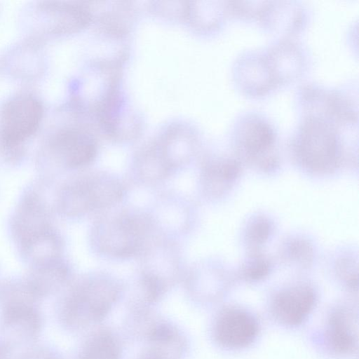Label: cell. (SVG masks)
<instances>
[{
    "instance_id": "1",
    "label": "cell",
    "mask_w": 359,
    "mask_h": 359,
    "mask_svg": "<svg viewBox=\"0 0 359 359\" xmlns=\"http://www.w3.org/2000/svg\"><path fill=\"white\" fill-rule=\"evenodd\" d=\"M47 189V179L27 185L8 221L13 242L29 266L60 258L62 252V240L53 224Z\"/></svg>"
},
{
    "instance_id": "2",
    "label": "cell",
    "mask_w": 359,
    "mask_h": 359,
    "mask_svg": "<svg viewBox=\"0 0 359 359\" xmlns=\"http://www.w3.org/2000/svg\"><path fill=\"white\" fill-rule=\"evenodd\" d=\"M303 116L292 137V147L301 162L313 170H326L339 158L342 135L353 132L358 123L316 110H302Z\"/></svg>"
},
{
    "instance_id": "3",
    "label": "cell",
    "mask_w": 359,
    "mask_h": 359,
    "mask_svg": "<svg viewBox=\"0 0 359 359\" xmlns=\"http://www.w3.org/2000/svg\"><path fill=\"white\" fill-rule=\"evenodd\" d=\"M43 115L41 102L28 93L9 98L0 110V157L10 165L25 157L26 146L36 133Z\"/></svg>"
},
{
    "instance_id": "4",
    "label": "cell",
    "mask_w": 359,
    "mask_h": 359,
    "mask_svg": "<svg viewBox=\"0 0 359 359\" xmlns=\"http://www.w3.org/2000/svg\"><path fill=\"white\" fill-rule=\"evenodd\" d=\"M97 154V145L86 130L76 126L57 129L47 137L39 156L41 170L50 162L67 168H78L90 163ZM50 165L43 171L50 166Z\"/></svg>"
},
{
    "instance_id": "5",
    "label": "cell",
    "mask_w": 359,
    "mask_h": 359,
    "mask_svg": "<svg viewBox=\"0 0 359 359\" xmlns=\"http://www.w3.org/2000/svg\"><path fill=\"white\" fill-rule=\"evenodd\" d=\"M39 302L19 297L0 303V340L12 348L38 339L43 327Z\"/></svg>"
},
{
    "instance_id": "6",
    "label": "cell",
    "mask_w": 359,
    "mask_h": 359,
    "mask_svg": "<svg viewBox=\"0 0 359 359\" xmlns=\"http://www.w3.org/2000/svg\"><path fill=\"white\" fill-rule=\"evenodd\" d=\"M114 292L109 283L103 280L78 286L60 302L59 318L65 325L77 327L90 318V311L93 317L99 318L104 313Z\"/></svg>"
},
{
    "instance_id": "7",
    "label": "cell",
    "mask_w": 359,
    "mask_h": 359,
    "mask_svg": "<svg viewBox=\"0 0 359 359\" xmlns=\"http://www.w3.org/2000/svg\"><path fill=\"white\" fill-rule=\"evenodd\" d=\"M231 132L236 150L250 159L271 154L278 143V133L274 125L257 112L241 114L235 120Z\"/></svg>"
},
{
    "instance_id": "8",
    "label": "cell",
    "mask_w": 359,
    "mask_h": 359,
    "mask_svg": "<svg viewBox=\"0 0 359 359\" xmlns=\"http://www.w3.org/2000/svg\"><path fill=\"white\" fill-rule=\"evenodd\" d=\"M36 11L46 34H71L90 22L89 11L79 3L41 1L36 6Z\"/></svg>"
},
{
    "instance_id": "9",
    "label": "cell",
    "mask_w": 359,
    "mask_h": 359,
    "mask_svg": "<svg viewBox=\"0 0 359 359\" xmlns=\"http://www.w3.org/2000/svg\"><path fill=\"white\" fill-rule=\"evenodd\" d=\"M258 323L252 314L238 307H228L218 316L214 329L216 341L231 349L248 346L257 337Z\"/></svg>"
},
{
    "instance_id": "10",
    "label": "cell",
    "mask_w": 359,
    "mask_h": 359,
    "mask_svg": "<svg viewBox=\"0 0 359 359\" xmlns=\"http://www.w3.org/2000/svg\"><path fill=\"white\" fill-rule=\"evenodd\" d=\"M141 232L140 219L123 216L100 224L97 245L100 250L114 256L132 255L140 247Z\"/></svg>"
},
{
    "instance_id": "11",
    "label": "cell",
    "mask_w": 359,
    "mask_h": 359,
    "mask_svg": "<svg viewBox=\"0 0 359 359\" xmlns=\"http://www.w3.org/2000/svg\"><path fill=\"white\" fill-rule=\"evenodd\" d=\"M233 75L238 88L248 95H265L278 88L262 51L241 55L235 62Z\"/></svg>"
},
{
    "instance_id": "12",
    "label": "cell",
    "mask_w": 359,
    "mask_h": 359,
    "mask_svg": "<svg viewBox=\"0 0 359 359\" xmlns=\"http://www.w3.org/2000/svg\"><path fill=\"white\" fill-rule=\"evenodd\" d=\"M264 53L278 86L297 79L306 70L307 60L304 49L287 39L276 43Z\"/></svg>"
},
{
    "instance_id": "13",
    "label": "cell",
    "mask_w": 359,
    "mask_h": 359,
    "mask_svg": "<svg viewBox=\"0 0 359 359\" xmlns=\"http://www.w3.org/2000/svg\"><path fill=\"white\" fill-rule=\"evenodd\" d=\"M256 20L270 32L291 36L305 26L306 15L296 1H262Z\"/></svg>"
},
{
    "instance_id": "14",
    "label": "cell",
    "mask_w": 359,
    "mask_h": 359,
    "mask_svg": "<svg viewBox=\"0 0 359 359\" xmlns=\"http://www.w3.org/2000/svg\"><path fill=\"white\" fill-rule=\"evenodd\" d=\"M316 302L313 290L308 285H299L278 294L271 304V313L281 324L300 325L311 312Z\"/></svg>"
},
{
    "instance_id": "15",
    "label": "cell",
    "mask_w": 359,
    "mask_h": 359,
    "mask_svg": "<svg viewBox=\"0 0 359 359\" xmlns=\"http://www.w3.org/2000/svg\"><path fill=\"white\" fill-rule=\"evenodd\" d=\"M327 338L332 350L338 354H348L357 348V319L353 311L340 307L328 319Z\"/></svg>"
},
{
    "instance_id": "16",
    "label": "cell",
    "mask_w": 359,
    "mask_h": 359,
    "mask_svg": "<svg viewBox=\"0 0 359 359\" xmlns=\"http://www.w3.org/2000/svg\"><path fill=\"white\" fill-rule=\"evenodd\" d=\"M117 355L113 339L109 336L100 335L87 345L81 359H117Z\"/></svg>"
},
{
    "instance_id": "17",
    "label": "cell",
    "mask_w": 359,
    "mask_h": 359,
    "mask_svg": "<svg viewBox=\"0 0 359 359\" xmlns=\"http://www.w3.org/2000/svg\"><path fill=\"white\" fill-rule=\"evenodd\" d=\"M16 359H60L57 354L44 346H33L22 352Z\"/></svg>"
},
{
    "instance_id": "18",
    "label": "cell",
    "mask_w": 359,
    "mask_h": 359,
    "mask_svg": "<svg viewBox=\"0 0 359 359\" xmlns=\"http://www.w3.org/2000/svg\"><path fill=\"white\" fill-rule=\"evenodd\" d=\"M268 266L262 260H259L250 264L245 271L246 277L252 280H257L265 276L268 273Z\"/></svg>"
},
{
    "instance_id": "19",
    "label": "cell",
    "mask_w": 359,
    "mask_h": 359,
    "mask_svg": "<svg viewBox=\"0 0 359 359\" xmlns=\"http://www.w3.org/2000/svg\"><path fill=\"white\" fill-rule=\"evenodd\" d=\"M269 231V224L264 221H261L252 225L250 231L249 238H251L253 242L262 243L266 239Z\"/></svg>"
},
{
    "instance_id": "20",
    "label": "cell",
    "mask_w": 359,
    "mask_h": 359,
    "mask_svg": "<svg viewBox=\"0 0 359 359\" xmlns=\"http://www.w3.org/2000/svg\"><path fill=\"white\" fill-rule=\"evenodd\" d=\"M12 349L9 345L0 340V359H9Z\"/></svg>"
}]
</instances>
